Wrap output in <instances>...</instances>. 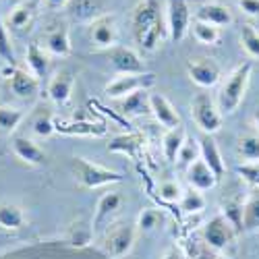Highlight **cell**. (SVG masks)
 Instances as JSON below:
<instances>
[{"label":"cell","instance_id":"cell-40","mask_svg":"<svg viewBox=\"0 0 259 259\" xmlns=\"http://www.w3.org/2000/svg\"><path fill=\"white\" fill-rule=\"evenodd\" d=\"M197 154H199V147L193 143V141H187V143L183 145V149H181V154H179L177 162H179L183 168H189L193 162L197 160Z\"/></svg>","mask_w":259,"mask_h":259},{"label":"cell","instance_id":"cell-33","mask_svg":"<svg viewBox=\"0 0 259 259\" xmlns=\"http://www.w3.org/2000/svg\"><path fill=\"white\" fill-rule=\"evenodd\" d=\"M241 44L245 48V52L251 58H259V31L253 25H243L241 29Z\"/></svg>","mask_w":259,"mask_h":259},{"label":"cell","instance_id":"cell-43","mask_svg":"<svg viewBox=\"0 0 259 259\" xmlns=\"http://www.w3.org/2000/svg\"><path fill=\"white\" fill-rule=\"evenodd\" d=\"M162 259H185V255H183V251L177 245H172V247L166 249V253L162 255Z\"/></svg>","mask_w":259,"mask_h":259},{"label":"cell","instance_id":"cell-45","mask_svg":"<svg viewBox=\"0 0 259 259\" xmlns=\"http://www.w3.org/2000/svg\"><path fill=\"white\" fill-rule=\"evenodd\" d=\"M195 259H220L218 255H215V253H211V251H201Z\"/></svg>","mask_w":259,"mask_h":259},{"label":"cell","instance_id":"cell-8","mask_svg":"<svg viewBox=\"0 0 259 259\" xmlns=\"http://www.w3.org/2000/svg\"><path fill=\"white\" fill-rule=\"evenodd\" d=\"M191 27V11L185 0H168V33L172 41H183Z\"/></svg>","mask_w":259,"mask_h":259},{"label":"cell","instance_id":"cell-25","mask_svg":"<svg viewBox=\"0 0 259 259\" xmlns=\"http://www.w3.org/2000/svg\"><path fill=\"white\" fill-rule=\"evenodd\" d=\"M236 154H239L243 164L259 162V133L241 135L239 143H236Z\"/></svg>","mask_w":259,"mask_h":259},{"label":"cell","instance_id":"cell-37","mask_svg":"<svg viewBox=\"0 0 259 259\" xmlns=\"http://www.w3.org/2000/svg\"><path fill=\"white\" fill-rule=\"evenodd\" d=\"M31 128H33V133H35L37 137H50V135L56 133V122L52 120V116H50L48 112H44V114L35 116Z\"/></svg>","mask_w":259,"mask_h":259},{"label":"cell","instance_id":"cell-16","mask_svg":"<svg viewBox=\"0 0 259 259\" xmlns=\"http://www.w3.org/2000/svg\"><path fill=\"white\" fill-rule=\"evenodd\" d=\"M199 158L211 168V172L215 175L218 181L224 177V172H226L224 158L220 154L218 145H215V141L211 139V135H201V139H199Z\"/></svg>","mask_w":259,"mask_h":259},{"label":"cell","instance_id":"cell-26","mask_svg":"<svg viewBox=\"0 0 259 259\" xmlns=\"http://www.w3.org/2000/svg\"><path fill=\"white\" fill-rule=\"evenodd\" d=\"M25 60H27V67L31 69V73L39 79L44 77L50 69V60H48V54L41 50L37 44H29L27 46V52H25Z\"/></svg>","mask_w":259,"mask_h":259},{"label":"cell","instance_id":"cell-12","mask_svg":"<svg viewBox=\"0 0 259 259\" xmlns=\"http://www.w3.org/2000/svg\"><path fill=\"white\" fill-rule=\"evenodd\" d=\"M149 110H152L154 118H156L162 126H166V128H177V126H181V114L177 112V108L172 106V102H170L166 96H162V94H158V92L149 94Z\"/></svg>","mask_w":259,"mask_h":259},{"label":"cell","instance_id":"cell-22","mask_svg":"<svg viewBox=\"0 0 259 259\" xmlns=\"http://www.w3.org/2000/svg\"><path fill=\"white\" fill-rule=\"evenodd\" d=\"M27 218L23 207H19L17 203H0V228L3 230H21L25 228Z\"/></svg>","mask_w":259,"mask_h":259},{"label":"cell","instance_id":"cell-30","mask_svg":"<svg viewBox=\"0 0 259 259\" xmlns=\"http://www.w3.org/2000/svg\"><path fill=\"white\" fill-rule=\"evenodd\" d=\"M193 35L203 46H215L220 41V29L203 21H193Z\"/></svg>","mask_w":259,"mask_h":259},{"label":"cell","instance_id":"cell-13","mask_svg":"<svg viewBox=\"0 0 259 259\" xmlns=\"http://www.w3.org/2000/svg\"><path fill=\"white\" fill-rule=\"evenodd\" d=\"M73 21H92L108 13V0H69L64 7Z\"/></svg>","mask_w":259,"mask_h":259},{"label":"cell","instance_id":"cell-27","mask_svg":"<svg viewBox=\"0 0 259 259\" xmlns=\"http://www.w3.org/2000/svg\"><path fill=\"white\" fill-rule=\"evenodd\" d=\"M33 13H35V3H33V0H27V3L17 5L11 11V15H9V27H13V29H25L31 23Z\"/></svg>","mask_w":259,"mask_h":259},{"label":"cell","instance_id":"cell-39","mask_svg":"<svg viewBox=\"0 0 259 259\" xmlns=\"http://www.w3.org/2000/svg\"><path fill=\"white\" fill-rule=\"evenodd\" d=\"M160 197L164 199V201H168V203H175V201H181V197H183V189H181V185L177 183V181H166V183H162L160 185Z\"/></svg>","mask_w":259,"mask_h":259},{"label":"cell","instance_id":"cell-19","mask_svg":"<svg viewBox=\"0 0 259 259\" xmlns=\"http://www.w3.org/2000/svg\"><path fill=\"white\" fill-rule=\"evenodd\" d=\"M11 90L17 98H33L39 90V79L29 73V71H23V69H19L15 67L13 75H11Z\"/></svg>","mask_w":259,"mask_h":259},{"label":"cell","instance_id":"cell-38","mask_svg":"<svg viewBox=\"0 0 259 259\" xmlns=\"http://www.w3.org/2000/svg\"><path fill=\"white\" fill-rule=\"evenodd\" d=\"M236 175H239L245 183L259 187V162H249V164H239L236 166Z\"/></svg>","mask_w":259,"mask_h":259},{"label":"cell","instance_id":"cell-9","mask_svg":"<svg viewBox=\"0 0 259 259\" xmlns=\"http://www.w3.org/2000/svg\"><path fill=\"white\" fill-rule=\"evenodd\" d=\"M90 37L92 44L100 50H110L116 44V19L114 15L106 13L92 21L90 25Z\"/></svg>","mask_w":259,"mask_h":259},{"label":"cell","instance_id":"cell-17","mask_svg":"<svg viewBox=\"0 0 259 259\" xmlns=\"http://www.w3.org/2000/svg\"><path fill=\"white\" fill-rule=\"evenodd\" d=\"M73 85H75V77L71 71L67 69L58 71L48 83V98L54 104H67L73 94Z\"/></svg>","mask_w":259,"mask_h":259},{"label":"cell","instance_id":"cell-3","mask_svg":"<svg viewBox=\"0 0 259 259\" xmlns=\"http://www.w3.org/2000/svg\"><path fill=\"white\" fill-rule=\"evenodd\" d=\"M191 114H193V120L195 124L203 131V135H213L218 133L222 128V112L218 104H215L209 94H197L191 102Z\"/></svg>","mask_w":259,"mask_h":259},{"label":"cell","instance_id":"cell-46","mask_svg":"<svg viewBox=\"0 0 259 259\" xmlns=\"http://www.w3.org/2000/svg\"><path fill=\"white\" fill-rule=\"evenodd\" d=\"M253 120H255V124L259 126V106H257V110H255V114H253Z\"/></svg>","mask_w":259,"mask_h":259},{"label":"cell","instance_id":"cell-20","mask_svg":"<svg viewBox=\"0 0 259 259\" xmlns=\"http://www.w3.org/2000/svg\"><path fill=\"white\" fill-rule=\"evenodd\" d=\"M120 205H122V195H120L118 191L104 193V195L98 199V205H96V211H94V222H92L94 230L100 228V226H104L106 220H110V215L116 209H120Z\"/></svg>","mask_w":259,"mask_h":259},{"label":"cell","instance_id":"cell-6","mask_svg":"<svg viewBox=\"0 0 259 259\" xmlns=\"http://www.w3.org/2000/svg\"><path fill=\"white\" fill-rule=\"evenodd\" d=\"M135 243V226L133 224H116L104 236V253L112 259H120L131 251Z\"/></svg>","mask_w":259,"mask_h":259},{"label":"cell","instance_id":"cell-4","mask_svg":"<svg viewBox=\"0 0 259 259\" xmlns=\"http://www.w3.org/2000/svg\"><path fill=\"white\" fill-rule=\"evenodd\" d=\"M131 25L135 41H139L147 31L162 27V17H160V0H141L135 5L131 15Z\"/></svg>","mask_w":259,"mask_h":259},{"label":"cell","instance_id":"cell-7","mask_svg":"<svg viewBox=\"0 0 259 259\" xmlns=\"http://www.w3.org/2000/svg\"><path fill=\"white\" fill-rule=\"evenodd\" d=\"M234 232L236 228L228 222V218L224 213H218L205 224L203 228V239L209 245V249L213 251H224L228 245H232L234 241Z\"/></svg>","mask_w":259,"mask_h":259},{"label":"cell","instance_id":"cell-42","mask_svg":"<svg viewBox=\"0 0 259 259\" xmlns=\"http://www.w3.org/2000/svg\"><path fill=\"white\" fill-rule=\"evenodd\" d=\"M239 9L249 17H259V0H239Z\"/></svg>","mask_w":259,"mask_h":259},{"label":"cell","instance_id":"cell-31","mask_svg":"<svg viewBox=\"0 0 259 259\" xmlns=\"http://www.w3.org/2000/svg\"><path fill=\"white\" fill-rule=\"evenodd\" d=\"M56 131L67 133V135H94L102 137L106 133V128L102 124H92V122H79V124H56Z\"/></svg>","mask_w":259,"mask_h":259},{"label":"cell","instance_id":"cell-32","mask_svg":"<svg viewBox=\"0 0 259 259\" xmlns=\"http://www.w3.org/2000/svg\"><path fill=\"white\" fill-rule=\"evenodd\" d=\"M179 203H181V209L185 213H199L201 209H205V197L201 195V191H197V189L185 191Z\"/></svg>","mask_w":259,"mask_h":259},{"label":"cell","instance_id":"cell-44","mask_svg":"<svg viewBox=\"0 0 259 259\" xmlns=\"http://www.w3.org/2000/svg\"><path fill=\"white\" fill-rule=\"evenodd\" d=\"M44 3H46V7H48V9L56 11V9H64V7H67L69 0H44Z\"/></svg>","mask_w":259,"mask_h":259},{"label":"cell","instance_id":"cell-1","mask_svg":"<svg viewBox=\"0 0 259 259\" xmlns=\"http://www.w3.org/2000/svg\"><path fill=\"white\" fill-rule=\"evenodd\" d=\"M251 71H253V62H243L226 77L218 94V108L222 114H234L239 110V106L243 104L247 88H249Z\"/></svg>","mask_w":259,"mask_h":259},{"label":"cell","instance_id":"cell-10","mask_svg":"<svg viewBox=\"0 0 259 259\" xmlns=\"http://www.w3.org/2000/svg\"><path fill=\"white\" fill-rule=\"evenodd\" d=\"M187 73L193 83H197L199 88H213L220 81L222 71L220 64L211 60V58H197V60H189L187 62Z\"/></svg>","mask_w":259,"mask_h":259},{"label":"cell","instance_id":"cell-29","mask_svg":"<svg viewBox=\"0 0 259 259\" xmlns=\"http://www.w3.org/2000/svg\"><path fill=\"white\" fill-rule=\"evenodd\" d=\"M23 118H25L23 110H19V108L9 106V104H0V131L13 133L15 128L23 122Z\"/></svg>","mask_w":259,"mask_h":259},{"label":"cell","instance_id":"cell-24","mask_svg":"<svg viewBox=\"0 0 259 259\" xmlns=\"http://www.w3.org/2000/svg\"><path fill=\"white\" fill-rule=\"evenodd\" d=\"M120 112L126 116H141V114L152 112L149 110V92L143 90V92H135L131 96L122 98L120 100Z\"/></svg>","mask_w":259,"mask_h":259},{"label":"cell","instance_id":"cell-36","mask_svg":"<svg viewBox=\"0 0 259 259\" xmlns=\"http://www.w3.org/2000/svg\"><path fill=\"white\" fill-rule=\"evenodd\" d=\"M0 58H3L7 64H15V50H13V41H11V35H9V29L7 25L3 23L0 19Z\"/></svg>","mask_w":259,"mask_h":259},{"label":"cell","instance_id":"cell-28","mask_svg":"<svg viewBox=\"0 0 259 259\" xmlns=\"http://www.w3.org/2000/svg\"><path fill=\"white\" fill-rule=\"evenodd\" d=\"M141 135L128 133V135H118L112 139V143H108V149L114 154H124V156H135V152L141 147Z\"/></svg>","mask_w":259,"mask_h":259},{"label":"cell","instance_id":"cell-14","mask_svg":"<svg viewBox=\"0 0 259 259\" xmlns=\"http://www.w3.org/2000/svg\"><path fill=\"white\" fill-rule=\"evenodd\" d=\"M195 21H203L222 29L232 23V11L222 3H205L195 11Z\"/></svg>","mask_w":259,"mask_h":259},{"label":"cell","instance_id":"cell-34","mask_svg":"<svg viewBox=\"0 0 259 259\" xmlns=\"http://www.w3.org/2000/svg\"><path fill=\"white\" fill-rule=\"evenodd\" d=\"M92 234H94V226H85V224H73L67 239L73 247H88L92 243Z\"/></svg>","mask_w":259,"mask_h":259},{"label":"cell","instance_id":"cell-15","mask_svg":"<svg viewBox=\"0 0 259 259\" xmlns=\"http://www.w3.org/2000/svg\"><path fill=\"white\" fill-rule=\"evenodd\" d=\"M13 152L21 162H25L29 166H41V164H46V158H48L44 149H41L35 141H31L29 137H15L13 139Z\"/></svg>","mask_w":259,"mask_h":259},{"label":"cell","instance_id":"cell-41","mask_svg":"<svg viewBox=\"0 0 259 259\" xmlns=\"http://www.w3.org/2000/svg\"><path fill=\"white\" fill-rule=\"evenodd\" d=\"M158 220H160V215H158V211L156 209H143L141 211V215H139V228H143V230H152L156 224H158Z\"/></svg>","mask_w":259,"mask_h":259},{"label":"cell","instance_id":"cell-5","mask_svg":"<svg viewBox=\"0 0 259 259\" xmlns=\"http://www.w3.org/2000/svg\"><path fill=\"white\" fill-rule=\"evenodd\" d=\"M156 83L154 73H135V75H120L112 79L106 85V96H110L112 100H122L126 96H131L135 92L149 90Z\"/></svg>","mask_w":259,"mask_h":259},{"label":"cell","instance_id":"cell-35","mask_svg":"<svg viewBox=\"0 0 259 259\" xmlns=\"http://www.w3.org/2000/svg\"><path fill=\"white\" fill-rule=\"evenodd\" d=\"M243 228L245 230L259 228V197H253L243 205Z\"/></svg>","mask_w":259,"mask_h":259},{"label":"cell","instance_id":"cell-23","mask_svg":"<svg viewBox=\"0 0 259 259\" xmlns=\"http://www.w3.org/2000/svg\"><path fill=\"white\" fill-rule=\"evenodd\" d=\"M185 143H187V131H185L183 124L177 126V128H168V133L162 139V149H164L166 160L168 162H177V158H179Z\"/></svg>","mask_w":259,"mask_h":259},{"label":"cell","instance_id":"cell-18","mask_svg":"<svg viewBox=\"0 0 259 259\" xmlns=\"http://www.w3.org/2000/svg\"><path fill=\"white\" fill-rule=\"evenodd\" d=\"M187 181H189L191 189H197V191H207V189L215 187V183H218V179H215L211 168L201 158H197L187 168Z\"/></svg>","mask_w":259,"mask_h":259},{"label":"cell","instance_id":"cell-21","mask_svg":"<svg viewBox=\"0 0 259 259\" xmlns=\"http://www.w3.org/2000/svg\"><path fill=\"white\" fill-rule=\"evenodd\" d=\"M44 48L54 56H69L71 54V37L64 25H56L44 35Z\"/></svg>","mask_w":259,"mask_h":259},{"label":"cell","instance_id":"cell-2","mask_svg":"<svg viewBox=\"0 0 259 259\" xmlns=\"http://www.w3.org/2000/svg\"><path fill=\"white\" fill-rule=\"evenodd\" d=\"M71 166H73L75 177L79 179V183L85 189H98V187H104V185H112V183L122 181L120 172L110 170L106 166H100L96 162H90L88 158H81V156H75L71 160Z\"/></svg>","mask_w":259,"mask_h":259},{"label":"cell","instance_id":"cell-11","mask_svg":"<svg viewBox=\"0 0 259 259\" xmlns=\"http://www.w3.org/2000/svg\"><path fill=\"white\" fill-rule=\"evenodd\" d=\"M108 58L114 67L116 73L120 75H135V73H145V64L139 58V54L133 48L126 46H114L108 50Z\"/></svg>","mask_w":259,"mask_h":259}]
</instances>
